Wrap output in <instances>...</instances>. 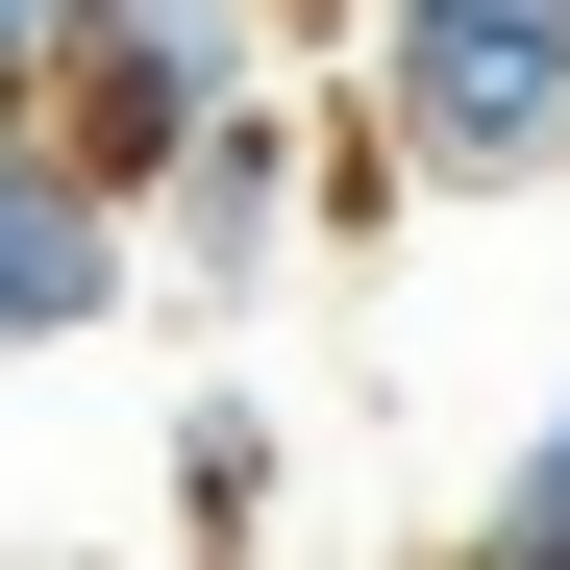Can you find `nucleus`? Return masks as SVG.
<instances>
[{
	"label": "nucleus",
	"mask_w": 570,
	"mask_h": 570,
	"mask_svg": "<svg viewBox=\"0 0 570 570\" xmlns=\"http://www.w3.org/2000/svg\"><path fill=\"white\" fill-rule=\"evenodd\" d=\"M323 50L397 199H570V0H347Z\"/></svg>",
	"instance_id": "f257e3e1"
},
{
	"label": "nucleus",
	"mask_w": 570,
	"mask_h": 570,
	"mask_svg": "<svg viewBox=\"0 0 570 570\" xmlns=\"http://www.w3.org/2000/svg\"><path fill=\"white\" fill-rule=\"evenodd\" d=\"M50 26L75 0H0V125H50Z\"/></svg>",
	"instance_id": "0eeeda50"
},
{
	"label": "nucleus",
	"mask_w": 570,
	"mask_h": 570,
	"mask_svg": "<svg viewBox=\"0 0 570 570\" xmlns=\"http://www.w3.org/2000/svg\"><path fill=\"white\" fill-rule=\"evenodd\" d=\"M149 298V224L100 199V174H75L50 125H0V372H50V347H100Z\"/></svg>",
	"instance_id": "20e7f679"
},
{
	"label": "nucleus",
	"mask_w": 570,
	"mask_h": 570,
	"mask_svg": "<svg viewBox=\"0 0 570 570\" xmlns=\"http://www.w3.org/2000/svg\"><path fill=\"white\" fill-rule=\"evenodd\" d=\"M298 174H323V100H298V75H248V100L149 174V273H174V323H224L248 273L298 248Z\"/></svg>",
	"instance_id": "7ed1b4c3"
},
{
	"label": "nucleus",
	"mask_w": 570,
	"mask_h": 570,
	"mask_svg": "<svg viewBox=\"0 0 570 570\" xmlns=\"http://www.w3.org/2000/svg\"><path fill=\"white\" fill-rule=\"evenodd\" d=\"M149 497H174L199 570H273V397H174V471H149Z\"/></svg>",
	"instance_id": "39448f33"
},
{
	"label": "nucleus",
	"mask_w": 570,
	"mask_h": 570,
	"mask_svg": "<svg viewBox=\"0 0 570 570\" xmlns=\"http://www.w3.org/2000/svg\"><path fill=\"white\" fill-rule=\"evenodd\" d=\"M521 521H570V397H546V422H521V446H497V497H471V521H446V546H521Z\"/></svg>",
	"instance_id": "423d86ee"
},
{
	"label": "nucleus",
	"mask_w": 570,
	"mask_h": 570,
	"mask_svg": "<svg viewBox=\"0 0 570 570\" xmlns=\"http://www.w3.org/2000/svg\"><path fill=\"white\" fill-rule=\"evenodd\" d=\"M248 75H273V0H75V26H50V149L149 224V174L199 149Z\"/></svg>",
	"instance_id": "f03ea898"
}]
</instances>
